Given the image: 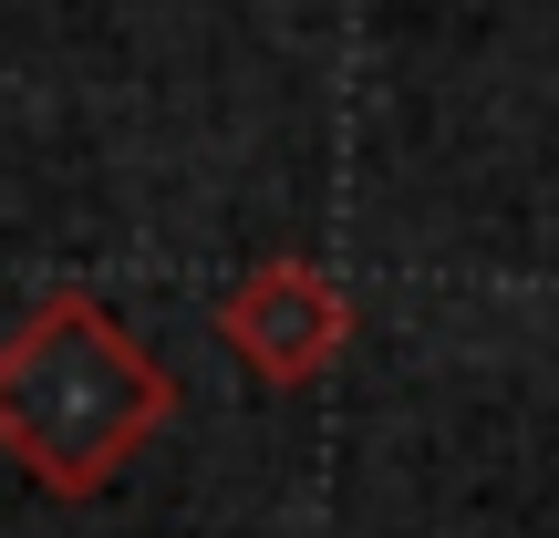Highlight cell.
I'll return each instance as SVG.
<instances>
[{
	"label": "cell",
	"instance_id": "2",
	"mask_svg": "<svg viewBox=\"0 0 559 538\" xmlns=\"http://www.w3.org/2000/svg\"><path fill=\"white\" fill-rule=\"evenodd\" d=\"M218 342L239 373H260L270 394H300L342 362L353 342V290H342L321 260H260L249 279H228L218 300Z\"/></svg>",
	"mask_w": 559,
	"mask_h": 538
},
{
	"label": "cell",
	"instance_id": "1",
	"mask_svg": "<svg viewBox=\"0 0 559 538\" xmlns=\"http://www.w3.org/2000/svg\"><path fill=\"white\" fill-rule=\"evenodd\" d=\"M177 415V373L124 332L115 300L41 290L0 332V456L41 498H104Z\"/></svg>",
	"mask_w": 559,
	"mask_h": 538
}]
</instances>
